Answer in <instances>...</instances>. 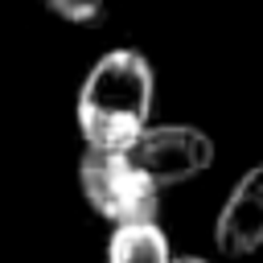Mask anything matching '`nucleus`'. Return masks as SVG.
I'll return each instance as SVG.
<instances>
[{"label": "nucleus", "mask_w": 263, "mask_h": 263, "mask_svg": "<svg viewBox=\"0 0 263 263\" xmlns=\"http://www.w3.org/2000/svg\"><path fill=\"white\" fill-rule=\"evenodd\" d=\"M214 247L226 259H247L263 247V160L251 164L214 218Z\"/></svg>", "instance_id": "20e7f679"}, {"label": "nucleus", "mask_w": 263, "mask_h": 263, "mask_svg": "<svg viewBox=\"0 0 263 263\" xmlns=\"http://www.w3.org/2000/svg\"><path fill=\"white\" fill-rule=\"evenodd\" d=\"M152 99H156L152 62L132 45L107 49L82 78L78 103H74V119L86 148L123 152L148 127Z\"/></svg>", "instance_id": "f257e3e1"}, {"label": "nucleus", "mask_w": 263, "mask_h": 263, "mask_svg": "<svg viewBox=\"0 0 263 263\" xmlns=\"http://www.w3.org/2000/svg\"><path fill=\"white\" fill-rule=\"evenodd\" d=\"M123 152L160 189L193 181L214 164V140L193 123H148Z\"/></svg>", "instance_id": "7ed1b4c3"}, {"label": "nucleus", "mask_w": 263, "mask_h": 263, "mask_svg": "<svg viewBox=\"0 0 263 263\" xmlns=\"http://www.w3.org/2000/svg\"><path fill=\"white\" fill-rule=\"evenodd\" d=\"M173 247L156 222L115 226L107 238V263H168Z\"/></svg>", "instance_id": "39448f33"}, {"label": "nucleus", "mask_w": 263, "mask_h": 263, "mask_svg": "<svg viewBox=\"0 0 263 263\" xmlns=\"http://www.w3.org/2000/svg\"><path fill=\"white\" fill-rule=\"evenodd\" d=\"M168 263H210V259H201V255H173Z\"/></svg>", "instance_id": "0eeeda50"}, {"label": "nucleus", "mask_w": 263, "mask_h": 263, "mask_svg": "<svg viewBox=\"0 0 263 263\" xmlns=\"http://www.w3.org/2000/svg\"><path fill=\"white\" fill-rule=\"evenodd\" d=\"M45 12H53L58 21L66 25H78V29H95L107 21V0H37Z\"/></svg>", "instance_id": "423d86ee"}, {"label": "nucleus", "mask_w": 263, "mask_h": 263, "mask_svg": "<svg viewBox=\"0 0 263 263\" xmlns=\"http://www.w3.org/2000/svg\"><path fill=\"white\" fill-rule=\"evenodd\" d=\"M78 185H82L86 205L111 226L156 222L160 214V185L148 173H140L127 160V152L86 148L78 160Z\"/></svg>", "instance_id": "f03ea898"}]
</instances>
